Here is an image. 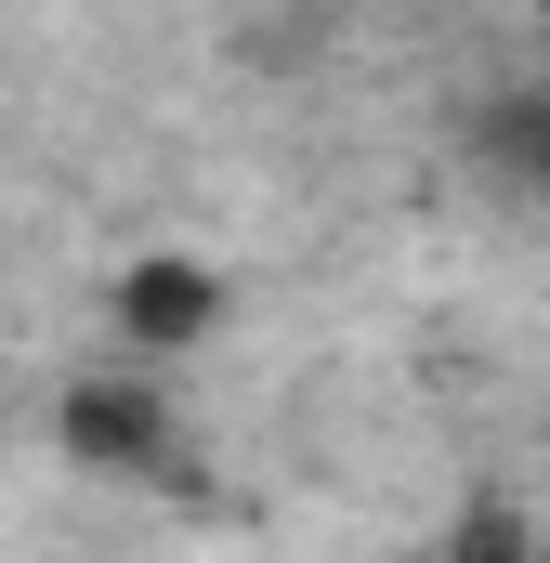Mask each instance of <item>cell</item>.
<instances>
[{"label":"cell","mask_w":550,"mask_h":563,"mask_svg":"<svg viewBox=\"0 0 550 563\" xmlns=\"http://www.w3.org/2000/svg\"><path fill=\"white\" fill-rule=\"evenodd\" d=\"M66 459H92V472H170V407L144 394V380H66Z\"/></svg>","instance_id":"1"},{"label":"cell","mask_w":550,"mask_h":563,"mask_svg":"<svg viewBox=\"0 0 550 563\" xmlns=\"http://www.w3.org/2000/svg\"><path fill=\"white\" fill-rule=\"evenodd\" d=\"M210 314H223V288L197 276V263H170V250L119 276V341H132V354H184V341H210Z\"/></svg>","instance_id":"2"},{"label":"cell","mask_w":550,"mask_h":563,"mask_svg":"<svg viewBox=\"0 0 550 563\" xmlns=\"http://www.w3.org/2000/svg\"><path fill=\"white\" fill-rule=\"evenodd\" d=\"M472 144H485L512 184H550V92H498V106L472 119Z\"/></svg>","instance_id":"3"}]
</instances>
